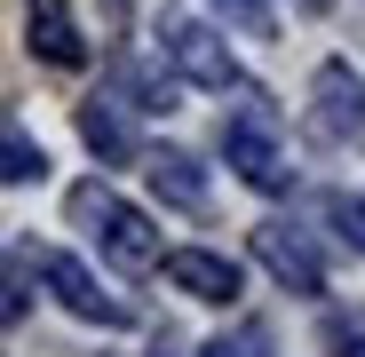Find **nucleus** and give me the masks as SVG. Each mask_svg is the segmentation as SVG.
Segmentation results:
<instances>
[{
  "label": "nucleus",
  "mask_w": 365,
  "mask_h": 357,
  "mask_svg": "<svg viewBox=\"0 0 365 357\" xmlns=\"http://www.w3.org/2000/svg\"><path fill=\"white\" fill-rule=\"evenodd\" d=\"M72 222L96 230V247H103L119 270H151V262H159V230H151V214L128 207L111 183H80V191H72Z\"/></svg>",
  "instance_id": "f257e3e1"
},
{
  "label": "nucleus",
  "mask_w": 365,
  "mask_h": 357,
  "mask_svg": "<svg viewBox=\"0 0 365 357\" xmlns=\"http://www.w3.org/2000/svg\"><path fill=\"white\" fill-rule=\"evenodd\" d=\"M222 159L238 167V183H255V191H286L294 183V167L278 151V103L270 95H247L238 119H222Z\"/></svg>",
  "instance_id": "f03ea898"
},
{
  "label": "nucleus",
  "mask_w": 365,
  "mask_h": 357,
  "mask_svg": "<svg viewBox=\"0 0 365 357\" xmlns=\"http://www.w3.org/2000/svg\"><path fill=\"white\" fill-rule=\"evenodd\" d=\"M159 56H167V72L191 80V88H215V95L238 88V64H230L222 32L199 24V16H159Z\"/></svg>",
  "instance_id": "7ed1b4c3"
},
{
  "label": "nucleus",
  "mask_w": 365,
  "mask_h": 357,
  "mask_svg": "<svg viewBox=\"0 0 365 357\" xmlns=\"http://www.w3.org/2000/svg\"><path fill=\"white\" fill-rule=\"evenodd\" d=\"M310 135L318 143H357L365 135V88L349 64H318L310 72Z\"/></svg>",
  "instance_id": "20e7f679"
},
{
  "label": "nucleus",
  "mask_w": 365,
  "mask_h": 357,
  "mask_svg": "<svg viewBox=\"0 0 365 357\" xmlns=\"http://www.w3.org/2000/svg\"><path fill=\"white\" fill-rule=\"evenodd\" d=\"M255 254L270 262V278H278L286 294H302V302L326 294V262H318V247H310L294 222H262V230H255Z\"/></svg>",
  "instance_id": "39448f33"
},
{
  "label": "nucleus",
  "mask_w": 365,
  "mask_h": 357,
  "mask_svg": "<svg viewBox=\"0 0 365 357\" xmlns=\"http://www.w3.org/2000/svg\"><path fill=\"white\" fill-rule=\"evenodd\" d=\"M40 278L56 286V302H64L72 318H88V326H128V302H111L80 254H40Z\"/></svg>",
  "instance_id": "423d86ee"
},
{
  "label": "nucleus",
  "mask_w": 365,
  "mask_h": 357,
  "mask_svg": "<svg viewBox=\"0 0 365 357\" xmlns=\"http://www.w3.org/2000/svg\"><path fill=\"white\" fill-rule=\"evenodd\" d=\"M24 32H32V56H40V64H56V72L88 64V40H80V24H72V0H32V9H24Z\"/></svg>",
  "instance_id": "0eeeda50"
},
{
  "label": "nucleus",
  "mask_w": 365,
  "mask_h": 357,
  "mask_svg": "<svg viewBox=\"0 0 365 357\" xmlns=\"http://www.w3.org/2000/svg\"><path fill=\"white\" fill-rule=\"evenodd\" d=\"M167 278L191 294V302H230V294H238V262H222V254H207V247L167 254Z\"/></svg>",
  "instance_id": "6e6552de"
},
{
  "label": "nucleus",
  "mask_w": 365,
  "mask_h": 357,
  "mask_svg": "<svg viewBox=\"0 0 365 357\" xmlns=\"http://www.w3.org/2000/svg\"><path fill=\"white\" fill-rule=\"evenodd\" d=\"M80 143L103 159V167H128L135 159V135H128V119H119V103H80Z\"/></svg>",
  "instance_id": "1a4fd4ad"
},
{
  "label": "nucleus",
  "mask_w": 365,
  "mask_h": 357,
  "mask_svg": "<svg viewBox=\"0 0 365 357\" xmlns=\"http://www.w3.org/2000/svg\"><path fill=\"white\" fill-rule=\"evenodd\" d=\"M143 167H151V191H159V199H175V207H191V214L207 207V175H199L191 159H182V151H151Z\"/></svg>",
  "instance_id": "9d476101"
},
{
  "label": "nucleus",
  "mask_w": 365,
  "mask_h": 357,
  "mask_svg": "<svg viewBox=\"0 0 365 357\" xmlns=\"http://www.w3.org/2000/svg\"><path fill=\"white\" fill-rule=\"evenodd\" d=\"M0 175H9V183H40V175H48V151L24 135V119L0 128Z\"/></svg>",
  "instance_id": "9b49d317"
},
{
  "label": "nucleus",
  "mask_w": 365,
  "mask_h": 357,
  "mask_svg": "<svg viewBox=\"0 0 365 357\" xmlns=\"http://www.w3.org/2000/svg\"><path fill=\"white\" fill-rule=\"evenodd\" d=\"M207 357H270V333L262 326H230V333L207 341Z\"/></svg>",
  "instance_id": "f8f14e48"
},
{
  "label": "nucleus",
  "mask_w": 365,
  "mask_h": 357,
  "mask_svg": "<svg viewBox=\"0 0 365 357\" xmlns=\"http://www.w3.org/2000/svg\"><path fill=\"white\" fill-rule=\"evenodd\" d=\"M326 222H334V230L349 238V247L365 254V199H349V191H334V199H326Z\"/></svg>",
  "instance_id": "ddd939ff"
},
{
  "label": "nucleus",
  "mask_w": 365,
  "mask_h": 357,
  "mask_svg": "<svg viewBox=\"0 0 365 357\" xmlns=\"http://www.w3.org/2000/svg\"><path fill=\"white\" fill-rule=\"evenodd\" d=\"M24 278H32V262H24V254H9V326H16L24 310H32V294H24Z\"/></svg>",
  "instance_id": "4468645a"
},
{
  "label": "nucleus",
  "mask_w": 365,
  "mask_h": 357,
  "mask_svg": "<svg viewBox=\"0 0 365 357\" xmlns=\"http://www.w3.org/2000/svg\"><path fill=\"white\" fill-rule=\"evenodd\" d=\"M215 9H222V16H238L247 32H262V24H270V0H215Z\"/></svg>",
  "instance_id": "2eb2a0df"
},
{
  "label": "nucleus",
  "mask_w": 365,
  "mask_h": 357,
  "mask_svg": "<svg viewBox=\"0 0 365 357\" xmlns=\"http://www.w3.org/2000/svg\"><path fill=\"white\" fill-rule=\"evenodd\" d=\"M326 341H334V357H365V333H349V326H334Z\"/></svg>",
  "instance_id": "dca6fc26"
}]
</instances>
